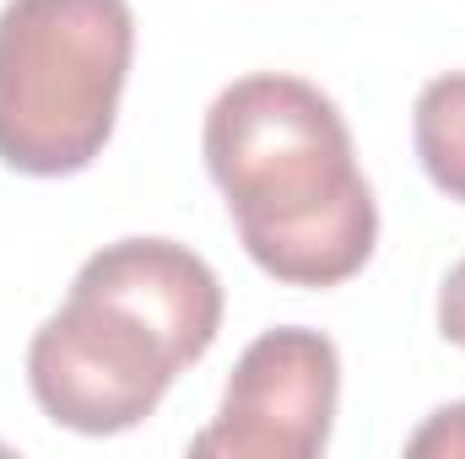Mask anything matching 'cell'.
Returning <instances> with one entry per match:
<instances>
[{
  "instance_id": "6da1fadb",
  "label": "cell",
  "mask_w": 465,
  "mask_h": 459,
  "mask_svg": "<svg viewBox=\"0 0 465 459\" xmlns=\"http://www.w3.org/2000/svg\"><path fill=\"white\" fill-rule=\"evenodd\" d=\"M206 168L249 259L287 287H341L379 243V206L336 103L298 76H243L206 109Z\"/></svg>"
},
{
  "instance_id": "7a4b0ae2",
  "label": "cell",
  "mask_w": 465,
  "mask_h": 459,
  "mask_svg": "<svg viewBox=\"0 0 465 459\" xmlns=\"http://www.w3.org/2000/svg\"><path fill=\"white\" fill-rule=\"evenodd\" d=\"M130 54V0H5L0 162L33 179L82 173L114 135Z\"/></svg>"
},
{
  "instance_id": "3957f363",
  "label": "cell",
  "mask_w": 465,
  "mask_h": 459,
  "mask_svg": "<svg viewBox=\"0 0 465 459\" xmlns=\"http://www.w3.org/2000/svg\"><path fill=\"white\" fill-rule=\"evenodd\" d=\"M179 367L184 356L152 319L104 292L76 287L65 308L49 314L27 346L33 400L44 405L49 422L87 438L130 433L135 422H146L163 405L168 384L179 378Z\"/></svg>"
},
{
  "instance_id": "277c9868",
  "label": "cell",
  "mask_w": 465,
  "mask_h": 459,
  "mask_svg": "<svg viewBox=\"0 0 465 459\" xmlns=\"http://www.w3.org/2000/svg\"><path fill=\"white\" fill-rule=\"evenodd\" d=\"M341 400L336 341L303 325L265 330L238 356L223 411L195 433V454L223 459H314L325 454Z\"/></svg>"
},
{
  "instance_id": "5b68a950",
  "label": "cell",
  "mask_w": 465,
  "mask_h": 459,
  "mask_svg": "<svg viewBox=\"0 0 465 459\" xmlns=\"http://www.w3.org/2000/svg\"><path fill=\"white\" fill-rule=\"evenodd\" d=\"M71 287L76 292H104L124 308H135L141 319H152L173 341V351L184 356V367L201 362L217 341V330H223V281H217V270L173 238H119L76 270Z\"/></svg>"
},
{
  "instance_id": "8992f818",
  "label": "cell",
  "mask_w": 465,
  "mask_h": 459,
  "mask_svg": "<svg viewBox=\"0 0 465 459\" xmlns=\"http://www.w3.org/2000/svg\"><path fill=\"white\" fill-rule=\"evenodd\" d=\"M411 141L428 168V179L465 206V71L433 76L417 93L411 109Z\"/></svg>"
},
{
  "instance_id": "52a82bcc",
  "label": "cell",
  "mask_w": 465,
  "mask_h": 459,
  "mask_svg": "<svg viewBox=\"0 0 465 459\" xmlns=\"http://www.w3.org/2000/svg\"><path fill=\"white\" fill-rule=\"evenodd\" d=\"M411 459H465V400L433 411L411 438H406Z\"/></svg>"
},
{
  "instance_id": "ba28073f",
  "label": "cell",
  "mask_w": 465,
  "mask_h": 459,
  "mask_svg": "<svg viewBox=\"0 0 465 459\" xmlns=\"http://www.w3.org/2000/svg\"><path fill=\"white\" fill-rule=\"evenodd\" d=\"M439 336L465 351V259L444 276V287H439Z\"/></svg>"
}]
</instances>
